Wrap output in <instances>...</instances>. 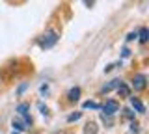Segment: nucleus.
I'll return each instance as SVG.
<instances>
[{
  "mask_svg": "<svg viewBox=\"0 0 149 134\" xmlns=\"http://www.w3.org/2000/svg\"><path fill=\"white\" fill-rule=\"evenodd\" d=\"M58 39H60V35H58L56 30H47L45 34L39 37L37 45H39L41 49H50V47H54V45L58 43Z\"/></svg>",
  "mask_w": 149,
  "mask_h": 134,
  "instance_id": "obj_1",
  "label": "nucleus"
},
{
  "mask_svg": "<svg viewBox=\"0 0 149 134\" xmlns=\"http://www.w3.org/2000/svg\"><path fill=\"white\" fill-rule=\"evenodd\" d=\"M102 108V115H106V117H110V115H114L116 112H119V103L118 101H106L104 106H101Z\"/></svg>",
  "mask_w": 149,
  "mask_h": 134,
  "instance_id": "obj_2",
  "label": "nucleus"
},
{
  "mask_svg": "<svg viewBox=\"0 0 149 134\" xmlns=\"http://www.w3.org/2000/svg\"><path fill=\"white\" fill-rule=\"evenodd\" d=\"M146 86H147V76L146 75L140 73V75H136V76L132 78V90L134 91H143V90H146Z\"/></svg>",
  "mask_w": 149,
  "mask_h": 134,
  "instance_id": "obj_3",
  "label": "nucleus"
},
{
  "mask_svg": "<svg viewBox=\"0 0 149 134\" xmlns=\"http://www.w3.org/2000/svg\"><path fill=\"white\" fill-rule=\"evenodd\" d=\"M28 110H30V104H28V103H21L17 106L19 115L24 117V125H32V117H30V114H28Z\"/></svg>",
  "mask_w": 149,
  "mask_h": 134,
  "instance_id": "obj_4",
  "label": "nucleus"
},
{
  "mask_svg": "<svg viewBox=\"0 0 149 134\" xmlns=\"http://www.w3.org/2000/svg\"><path fill=\"white\" fill-rule=\"evenodd\" d=\"M130 104H132V108L136 110V112H140V114L146 112V106H143V103L138 99V97H130Z\"/></svg>",
  "mask_w": 149,
  "mask_h": 134,
  "instance_id": "obj_5",
  "label": "nucleus"
},
{
  "mask_svg": "<svg viewBox=\"0 0 149 134\" xmlns=\"http://www.w3.org/2000/svg\"><path fill=\"white\" fill-rule=\"evenodd\" d=\"M67 99L71 101V103H77L78 99H80V87H71V90H69V93H67Z\"/></svg>",
  "mask_w": 149,
  "mask_h": 134,
  "instance_id": "obj_6",
  "label": "nucleus"
},
{
  "mask_svg": "<svg viewBox=\"0 0 149 134\" xmlns=\"http://www.w3.org/2000/svg\"><path fill=\"white\" fill-rule=\"evenodd\" d=\"M119 84H121V80H119V78H116V80H112V82H108V84H106L104 87H102L101 91H102V93H108L110 90H114V87H118Z\"/></svg>",
  "mask_w": 149,
  "mask_h": 134,
  "instance_id": "obj_7",
  "label": "nucleus"
},
{
  "mask_svg": "<svg viewBox=\"0 0 149 134\" xmlns=\"http://www.w3.org/2000/svg\"><path fill=\"white\" fill-rule=\"evenodd\" d=\"M118 93H119L121 97H129V95H130V87H129L127 84H123V82H121V84L118 86Z\"/></svg>",
  "mask_w": 149,
  "mask_h": 134,
  "instance_id": "obj_8",
  "label": "nucleus"
},
{
  "mask_svg": "<svg viewBox=\"0 0 149 134\" xmlns=\"http://www.w3.org/2000/svg\"><path fill=\"white\" fill-rule=\"evenodd\" d=\"M82 108H90V110H101V104L99 103H95V101H86V103L82 104Z\"/></svg>",
  "mask_w": 149,
  "mask_h": 134,
  "instance_id": "obj_9",
  "label": "nucleus"
},
{
  "mask_svg": "<svg viewBox=\"0 0 149 134\" xmlns=\"http://www.w3.org/2000/svg\"><path fill=\"white\" fill-rule=\"evenodd\" d=\"M147 39H149V32L147 28H140V43H147Z\"/></svg>",
  "mask_w": 149,
  "mask_h": 134,
  "instance_id": "obj_10",
  "label": "nucleus"
},
{
  "mask_svg": "<svg viewBox=\"0 0 149 134\" xmlns=\"http://www.w3.org/2000/svg\"><path fill=\"white\" fill-rule=\"evenodd\" d=\"M24 123H21V121H17V119H13V132H21V131H24Z\"/></svg>",
  "mask_w": 149,
  "mask_h": 134,
  "instance_id": "obj_11",
  "label": "nucleus"
},
{
  "mask_svg": "<svg viewBox=\"0 0 149 134\" xmlns=\"http://www.w3.org/2000/svg\"><path fill=\"white\" fill-rule=\"evenodd\" d=\"M80 117H82V114H80V112H74V114H71V115L67 117V121H69V123H73V121H78Z\"/></svg>",
  "mask_w": 149,
  "mask_h": 134,
  "instance_id": "obj_12",
  "label": "nucleus"
},
{
  "mask_svg": "<svg viewBox=\"0 0 149 134\" xmlns=\"http://www.w3.org/2000/svg\"><path fill=\"white\" fill-rule=\"evenodd\" d=\"M123 114H125V117H129V119H134V114L130 112L129 108H125V110H123Z\"/></svg>",
  "mask_w": 149,
  "mask_h": 134,
  "instance_id": "obj_13",
  "label": "nucleus"
},
{
  "mask_svg": "<svg viewBox=\"0 0 149 134\" xmlns=\"http://www.w3.org/2000/svg\"><path fill=\"white\" fill-rule=\"evenodd\" d=\"M118 65H119V62H118V63H110L108 67H104V73H108V71H112V69H116Z\"/></svg>",
  "mask_w": 149,
  "mask_h": 134,
  "instance_id": "obj_14",
  "label": "nucleus"
},
{
  "mask_svg": "<svg viewBox=\"0 0 149 134\" xmlns=\"http://www.w3.org/2000/svg\"><path fill=\"white\" fill-rule=\"evenodd\" d=\"M39 90H41V93H45V95H47V93H49V86H47V84H45V86H41V87H39Z\"/></svg>",
  "mask_w": 149,
  "mask_h": 134,
  "instance_id": "obj_15",
  "label": "nucleus"
},
{
  "mask_svg": "<svg viewBox=\"0 0 149 134\" xmlns=\"http://www.w3.org/2000/svg\"><path fill=\"white\" fill-rule=\"evenodd\" d=\"M138 132V125L136 123H132V128H130V134H136Z\"/></svg>",
  "mask_w": 149,
  "mask_h": 134,
  "instance_id": "obj_16",
  "label": "nucleus"
},
{
  "mask_svg": "<svg viewBox=\"0 0 149 134\" xmlns=\"http://www.w3.org/2000/svg\"><path fill=\"white\" fill-rule=\"evenodd\" d=\"M37 106H39L41 114H47V106H43V103H39V104H37Z\"/></svg>",
  "mask_w": 149,
  "mask_h": 134,
  "instance_id": "obj_17",
  "label": "nucleus"
},
{
  "mask_svg": "<svg viewBox=\"0 0 149 134\" xmlns=\"http://www.w3.org/2000/svg\"><path fill=\"white\" fill-rule=\"evenodd\" d=\"M24 90H26V84H21V86H19V90H17V93H22Z\"/></svg>",
  "mask_w": 149,
  "mask_h": 134,
  "instance_id": "obj_18",
  "label": "nucleus"
},
{
  "mask_svg": "<svg viewBox=\"0 0 149 134\" xmlns=\"http://www.w3.org/2000/svg\"><path fill=\"white\" fill-rule=\"evenodd\" d=\"M127 56H130V50L129 49H123V58H127Z\"/></svg>",
  "mask_w": 149,
  "mask_h": 134,
  "instance_id": "obj_19",
  "label": "nucleus"
},
{
  "mask_svg": "<svg viewBox=\"0 0 149 134\" xmlns=\"http://www.w3.org/2000/svg\"><path fill=\"white\" fill-rule=\"evenodd\" d=\"M134 37H136V34H129V35H127V41H132Z\"/></svg>",
  "mask_w": 149,
  "mask_h": 134,
  "instance_id": "obj_20",
  "label": "nucleus"
},
{
  "mask_svg": "<svg viewBox=\"0 0 149 134\" xmlns=\"http://www.w3.org/2000/svg\"><path fill=\"white\" fill-rule=\"evenodd\" d=\"M63 134H71V132H63Z\"/></svg>",
  "mask_w": 149,
  "mask_h": 134,
  "instance_id": "obj_21",
  "label": "nucleus"
},
{
  "mask_svg": "<svg viewBox=\"0 0 149 134\" xmlns=\"http://www.w3.org/2000/svg\"><path fill=\"white\" fill-rule=\"evenodd\" d=\"M13 134H19V132H13Z\"/></svg>",
  "mask_w": 149,
  "mask_h": 134,
  "instance_id": "obj_22",
  "label": "nucleus"
}]
</instances>
